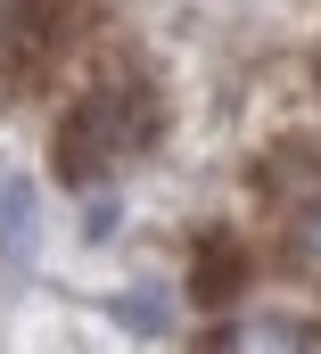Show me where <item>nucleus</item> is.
<instances>
[{
	"label": "nucleus",
	"instance_id": "nucleus-1",
	"mask_svg": "<svg viewBox=\"0 0 321 354\" xmlns=\"http://www.w3.org/2000/svg\"><path fill=\"white\" fill-rule=\"evenodd\" d=\"M157 140H165V91L149 75H116V83L82 91L75 107H66V124L50 140V174L66 181V189H99L107 174L140 165Z\"/></svg>",
	"mask_w": 321,
	"mask_h": 354
},
{
	"label": "nucleus",
	"instance_id": "nucleus-4",
	"mask_svg": "<svg viewBox=\"0 0 321 354\" xmlns=\"http://www.w3.org/2000/svg\"><path fill=\"white\" fill-rule=\"evenodd\" d=\"M239 288H247V248L231 231H206V239L190 248V297H198V305H231Z\"/></svg>",
	"mask_w": 321,
	"mask_h": 354
},
{
	"label": "nucleus",
	"instance_id": "nucleus-5",
	"mask_svg": "<svg viewBox=\"0 0 321 354\" xmlns=\"http://www.w3.org/2000/svg\"><path fill=\"white\" fill-rule=\"evenodd\" d=\"M288 264L305 280H321V181H313V198H297V214H288Z\"/></svg>",
	"mask_w": 321,
	"mask_h": 354
},
{
	"label": "nucleus",
	"instance_id": "nucleus-2",
	"mask_svg": "<svg viewBox=\"0 0 321 354\" xmlns=\"http://www.w3.org/2000/svg\"><path fill=\"white\" fill-rule=\"evenodd\" d=\"M91 0H0V99H33L66 66Z\"/></svg>",
	"mask_w": 321,
	"mask_h": 354
},
{
	"label": "nucleus",
	"instance_id": "nucleus-6",
	"mask_svg": "<svg viewBox=\"0 0 321 354\" xmlns=\"http://www.w3.org/2000/svg\"><path fill=\"white\" fill-rule=\"evenodd\" d=\"M116 322H132V330H165V305H149V297H124V305H116Z\"/></svg>",
	"mask_w": 321,
	"mask_h": 354
},
{
	"label": "nucleus",
	"instance_id": "nucleus-3",
	"mask_svg": "<svg viewBox=\"0 0 321 354\" xmlns=\"http://www.w3.org/2000/svg\"><path fill=\"white\" fill-rule=\"evenodd\" d=\"M198 354H313V322H297V313H239Z\"/></svg>",
	"mask_w": 321,
	"mask_h": 354
}]
</instances>
